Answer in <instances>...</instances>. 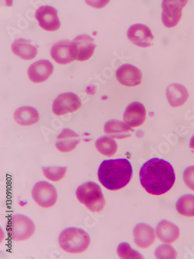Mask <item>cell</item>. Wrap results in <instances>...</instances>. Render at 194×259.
I'll use <instances>...</instances> for the list:
<instances>
[{
  "instance_id": "16",
  "label": "cell",
  "mask_w": 194,
  "mask_h": 259,
  "mask_svg": "<svg viewBox=\"0 0 194 259\" xmlns=\"http://www.w3.org/2000/svg\"><path fill=\"white\" fill-rule=\"evenodd\" d=\"M54 71V66L49 60L42 59L33 63L28 69L29 79L32 82H42L47 80Z\"/></svg>"
},
{
  "instance_id": "11",
  "label": "cell",
  "mask_w": 194,
  "mask_h": 259,
  "mask_svg": "<svg viewBox=\"0 0 194 259\" xmlns=\"http://www.w3.org/2000/svg\"><path fill=\"white\" fill-rule=\"evenodd\" d=\"M127 37L133 44L142 48L152 46L154 39L151 29L141 24H134L130 27L127 30Z\"/></svg>"
},
{
  "instance_id": "28",
  "label": "cell",
  "mask_w": 194,
  "mask_h": 259,
  "mask_svg": "<svg viewBox=\"0 0 194 259\" xmlns=\"http://www.w3.org/2000/svg\"><path fill=\"white\" fill-rule=\"evenodd\" d=\"M183 180L188 188L194 191V166L188 167L183 173Z\"/></svg>"
},
{
  "instance_id": "17",
  "label": "cell",
  "mask_w": 194,
  "mask_h": 259,
  "mask_svg": "<svg viewBox=\"0 0 194 259\" xmlns=\"http://www.w3.org/2000/svg\"><path fill=\"white\" fill-rule=\"evenodd\" d=\"M104 133L113 138L122 140L131 137L134 130L124 121L112 119L106 123L104 125Z\"/></svg>"
},
{
  "instance_id": "23",
  "label": "cell",
  "mask_w": 194,
  "mask_h": 259,
  "mask_svg": "<svg viewBox=\"0 0 194 259\" xmlns=\"http://www.w3.org/2000/svg\"><path fill=\"white\" fill-rule=\"evenodd\" d=\"M95 148L106 157H112L117 150V144L114 139L109 137H102L95 141Z\"/></svg>"
},
{
  "instance_id": "5",
  "label": "cell",
  "mask_w": 194,
  "mask_h": 259,
  "mask_svg": "<svg viewBox=\"0 0 194 259\" xmlns=\"http://www.w3.org/2000/svg\"><path fill=\"white\" fill-rule=\"evenodd\" d=\"M7 231L13 241H24L34 235L35 225L27 215L16 214L9 221Z\"/></svg>"
},
{
  "instance_id": "8",
  "label": "cell",
  "mask_w": 194,
  "mask_h": 259,
  "mask_svg": "<svg viewBox=\"0 0 194 259\" xmlns=\"http://www.w3.org/2000/svg\"><path fill=\"white\" fill-rule=\"evenodd\" d=\"M82 106L80 98L74 93H63L54 101L52 111L56 115H64L75 112Z\"/></svg>"
},
{
  "instance_id": "9",
  "label": "cell",
  "mask_w": 194,
  "mask_h": 259,
  "mask_svg": "<svg viewBox=\"0 0 194 259\" xmlns=\"http://www.w3.org/2000/svg\"><path fill=\"white\" fill-rule=\"evenodd\" d=\"M35 18L41 28L47 31H56L60 28L58 10L50 6H42L35 13Z\"/></svg>"
},
{
  "instance_id": "18",
  "label": "cell",
  "mask_w": 194,
  "mask_h": 259,
  "mask_svg": "<svg viewBox=\"0 0 194 259\" xmlns=\"http://www.w3.org/2000/svg\"><path fill=\"white\" fill-rule=\"evenodd\" d=\"M80 137L77 133L69 128H65L57 137L56 148L62 153L72 151L77 147Z\"/></svg>"
},
{
  "instance_id": "10",
  "label": "cell",
  "mask_w": 194,
  "mask_h": 259,
  "mask_svg": "<svg viewBox=\"0 0 194 259\" xmlns=\"http://www.w3.org/2000/svg\"><path fill=\"white\" fill-rule=\"evenodd\" d=\"M74 55L76 60L86 61L93 55L95 49V40L87 34L78 36L72 40Z\"/></svg>"
},
{
  "instance_id": "21",
  "label": "cell",
  "mask_w": 194,
  "mask_h": 259,
  "mask_svg": "<svg viewBox=\"0 0 194 259\" xmlns=\"http://www.w3.org/2000/svg\"><path fill=\"white\" fill-rule=\"evenodd\" d=\"M11 49L16 56L24 60H31L37 55V48L31 44L30 40L26 39L20 38L14 40Z\"/></svg>"
},
{
  "instance_id": "15",
  "label": "cell",
  "mask_w": 194,
  "mask_h": 259,
  "mask_svg": "<svg viewBox=\"0 0 194 259\" xmlns=\"http://www.w3.org/2000/svg\"><path fill=\"white\" fill-rule=\"evenodd\" d=\"M134 243L141 249H146L153 245L156 241V234L153 227L149 224H138L133 231Z\"/></svg>"
},
{
  "instance_id": "3",
  "label": "cell",
  "mask_w": 194,
  "mask_h": 259,
  "mask_svg": "<svg viewBox=\"0 0 194 259\" xmlns=\"http://www.w3.org/2000/svg\"><path fill=\"white\" fill-rule=\"evenodd\" d=\"M62 249L70 254H80L87 250L90 244V237L84 230L69 227L64 230L59 237Z\"/></svg>"
},
{
  "instance_id": "2",
  "label": "cell",
  "mask_w": 194,
  "mask_h": 259,
  "mask_svg": "<svg viewBox=\"0 0 194 259\" xmlns=\"http://www.w3.org/2000/svg\"><path fill=\"white\" fill-rule=\"evenodd\" d=\"M132 175V165L127 159L104 160L98 170L100 182L111 191L120 190L127 186Z\"/></svg>"
},
{
  "instance_id": "6",
  "label": "cell",
  "mask_w": 194,
  "mask_h": 259,
  "mask_svg": "<svg viewBox=\"0 0 194 259\" xmlns=\"http://www.w3.org/2000/svg\"><path fill=\"white\" fill-rule=\"evenodd\" d=\"M32 197L37 205L43 208H50L57 202L58 192L53 185L42 181L34 185Z\"/></svg>"
},
{
  "instance_id": "25",
  "label": "cell",
  "mask_w": 194,
  "mask_h": 259,
  "mask_svg": "<svg viewBox=\"0 0 194 259\" xmlns=\"http://www.w3.org/2000/svg\"><path fill=\"white\" fill-rule=\"evenodd\" d=\"M117 254L121 258L124 259H138L144 258L138 251L133 249L131 245L127 242H123L117 247Z\"/></svg>"
},
{
  "instance_id": "26",
  "label": "cell",
  "mask_w": 194,
  "mask_h": 259,
  "mask_svg": "<svg viewBox=\"0 0 194 259\" xmlns=\"http://www.w3.org/2000/svg\"><path fill=\"white\" fill-rule=\"evenodd\" d=\"M44 176L52 182H59L66 175L67 168L65 167H47L42 168Z\"/></svg>"
},
{
  "instance_id": "7",
  "label": "cell",
  "mask_w": 194,
  "mask_h": 259,
  "mask_svg": "<svg viewBox=\"0 0 194 259\" xmlns=\"http://www.w3.org/2000/svg\"><path fill=\"white\" fill-rule=\"evenodd\" d=\"M187 4L184 0H165L163 1L162 20L166 27H174L177 25L181 17L182 10Z\"/></svg>"
},
{
  "instance_id": "19",
  "label": "cell",
  "mask_w": 194,
  "mask_h": 259,
  "mask_svg": "<svg viewBox=\"0 0 194 259\" xmlns=\"http://www.w3.org/2000/svg\"><path fill=\"white\" fill-rule=\"evenodd\" d=\"M156 236L162 242L172 244L179 238V227L169 221H162L156 227Z\"/></svg>"
},
{
  "instance_id": "12",
  "label": "cell",
  "mask_w": 194,
  "mask_h": 259,
  "mask_svg": "<svg viewBox=\"0 0 194 259\" xmlns=\"http://www.w3.org/2000/svg\"><path fill=\"white\" fill-rule=\"evenodd\" d=\"M51 56L59 64L66 65L72 63L75 59L72 41L66 40L55 43L51 49Z\"/></svg>"
},
{
  "instance_id": "13",
  "label": "cell",
  "mask_w": 194,
  "mask_h": 259,
  "mask_svg": "<svg viewBox=\"0 0 194 259\" xmlns=\"http://www.w3.org/2000/svg\"><path fill=\"white\" fill-rule=\"evenodd\" d=\"M117 80L126 87H136L140 84L142 79L141 70L136 66L124 64L117 69L116 72Z\"/></svg>"
},
{
  "instance_id": "14",
  "label": "cell",
  "mask_w": 194,
  "mask_h": 259,
  "mask_svg": "<svg viewBox=\"0 0 194 259\" xmlns=\"http://www.w3.org/2000/svg\"><path fill=\"white\" fill-rule=\"evenodd\" d=\"M146 109L141 103L134 101L126 108L124 114V121L131 128L140 126L146 121Z\"/></svg>"
},
{
  "instance_id": "1",
  "label": "cell",
  "mask_w": 194,
  "mask_h": 259,
  "mask_svg": "<svg viewBox=\"0 0 194 259\" xmlns=\"http://www.w3.org/2000/svg\"><path fill=\"white\" fill-rule=\"evenodd\" d=\"M140 182L148 193L163 195L174 185L176 174L170 163L155 157L142 165L140 170Z\"/></svg>"
},
{
  "instance_id": "22",
  "label": "cell",
  "mask_w": 194,
  "mask_h": 259,
  "mask_svg": "<svg viewBox=\"0 0 194 259\" xmlns=\"http://www.w3.org/2000/svg\"><path fill=\"white\" fill-rule=\"evenodd\" d=\"M39 118L38 111L33 107H21L14 113V119L19 125L23 126L34 125L39 121Z\"/></svg>"
},
{
  "instance_id": "27",
  "label": "cell",
  "mask_w": 194,
  "mask_h": 259,
  "mask_svg": "<svg viewBox=\"0 0 194 259\" xmlns=\"http://www.w3.org/2000/svg\"><path fill=\"white\" fill-rule=\"evenodd\" d=\"M156 257L159 259H173L177 257L176 250L169 244L159 246L156 250Z\"/></svg>"
},
{
  "instance_id": "20",
  "label": "cell",
  "mask_w": 194,
  "mask_h": 259,
  "mask_svg": "<svg viewBox=\"0 0 194 259\" xmlns=\"http://www.w3.org/2000/svg\"><path fill=\"white\" fill-rule=\"evenodd\" d=\"M166 97L169 105L174 108L184 105L189 98L187 90L179 83H172L166 88Z\"/></svg>"
},
{
  "instance_id": "24",
  "label": "cell",
  "mask_w": 194,
  "mask_h": 259,
  "mask_svg": "<svg viewBox=\"0 0 194 259\" xmlns=\"http://www.w3.org/2000/svg\"><path fill=\"white\" fill-rule=\"evenodd\" d=\"M176 207L180 215L194 217V195L191 194L182 195L176 202Z\"/></svg>"
},
{
  "instance_id": "29",
  "label": "cell",
  "mask_w": 194,
  "mask_h": 259,
  "mask_svg": "<svg viewBox=\"0 0 194 259\" xmlns=\"http://www.w3.org/2000/svg\"><path fill=\"white\" fill-rule=\"evenodd\" d=\"M189 148L191 149L192 153H194V135L191 138L190 141H189Z\"/></svg>"
},
{
  "instance_id": "4",
  "label": "cell",
  "mask_w": 194,
  "mask_h": 259,
  "mask_svg": "<svg viewBox=\"0 0 194 259\" xmlns=\"http://www.w3.org/2000/svg\"><path fill=\"white\" fill-rule=\"evenodd\" d=\"M75 195L78 200L92 212H100L106 205L101 188L95 182H88L78 187Z\"/></svg>"
}]
</instances>
